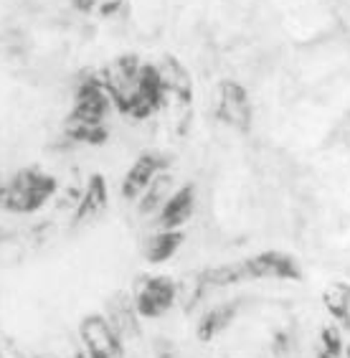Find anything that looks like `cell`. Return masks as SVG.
Returning <instances> with one entry per match:
<instances>
[{"label":"cell","instance_id":"18","mask_svg":"<svg viewBox=\"0 0 350 358\" xmlns=\"http://www.w3.org/2000/svg\"><path fill=\"white\" fill-rule=\"evenodd\" d=\"M165 186H168V176H165V173H160L158 178L150 183V188H147V196H145L143 203H140V211H143V214H150V211H155V206L163 201V188Z\"/></svg>","mask_w":350,"mask_h":358},{"label":"cell","instance_id":"2","mask_svg":"<svg viewBox=\"0 0 350 358\" xmlns=\"http://www.w3.org/2000/svg\"><path fill=\"white\" fill-rule=\"evenodd\" d=\"M110 94L102 82L96 79H84L76 90L74 107L66 120V135L76 143L84 145H102L107 143V112H110Z\"/></svg>","mask_w":350,"mask_h":358},{"label":"cell","instance_id":"20","mask_svg":"<svg viewBox=\"0 0 350 358\" xmlns=\"http://www.w3.org/2000/svg\"><path fill=\"white\" fill-rule=\"evenodd\" d=\"M345 358H350V343L345 345Z\"/></svg>","mask_w":350,"mask_h":358},{"label":"cell","instance_id":"19","mask_svg":"<svg viewBox=\"0 0 350 358\" xmlns=\"http://www.w3.org/2000/svg\"><path fill=\"white\" fill-rule=\"evenodd\" d=\"M158 358H175V353H173L170 348H163V351L158 353Z\"/></svg>","mask_w":350,"mask_h":358},{"label":"cell","instance_id":"8","mask_svg":"<svg viewBox=\"0 0 350 358\" xmlns=\"http://www.w3.org/2000/svg\"><path fill=\"white\" fill-rule=\"evenodd\" d=\"M158 69H160V79H163L165 107H170V110L175 112L173 117H183V122H188L191 107H193L191 74H188V69L175 59V56H163V62L158 64Z\"/></svg>","mask_w":350,"mask_h":358},{"label":"cell","instance_id":"22","mask_svg":"<svg viewBox=\"0 0 350 358\" xmlns=\"http://www.w3.org/2000/svg\"><path fill=\"white\" fill-rule=\"evenodd\" d=\"M0 196H3V186H0Z\"/></svg>","mask_w":350,"mask_h":358},{"label":"cell","instance_id":"4","mask_svg":"<svg viewBox=\"0 0 350 358\" xmlns=\"http://www.w3.org/2000/svg\"><path fill=\"white\" fill-rule=\"evenodd\" d=\"M213 115L219 122L236 132L247 135L254 122V107H251V96L247 87L233 79H224L216 87V104H213Z\"/></svg>","mask_w":350,"mask_h":358},{"label":"cell","instance_id":"14","mask_svg":"<svg viewBox=\"0 0 350 358\" xmlns=\"http://www.w3.org/2000/svg\"><path fill=\"white\" fill-rule=\"evenodd\" d=\"M110 323L115 325V331L122 338L140 336V315L135 310V300L127 297L124 292L115 295V300H110Z\"/></svg>","mask_w":350,"mask_h":358},{"label":"cell","instance_id":"12","mask_svg":"<svg viewBox=\"0 0 350 358\" xmlns=\"http://www.w3.org/2000/svg\"><path fill=\"white\" fill-rule=\"evenodd\" d=\"M236 315H239V305L236 303L216 305V308H211V310H206L203 315H200L196 333H198V338L203 341V343H211L213 338H219L221 333L231 328V323L236 320Z\"/></svg>","mask_w":350,"mask_h":358},{"label":"cell","instance_id":"10","mask_svg":"<svg viewBox=\"0 0 350 358\" xmlns=\"http://www.w3.org/2000/svg\"><path fill=\"white\" fill-rule=\"evenodd\" d=\"M193 208H196V186L186 183V186L175 188L163 203V208H160V229H180L183 224L191 221Z\"/></svg>","mask_w":350,"mask_h":358},{"label":"cell","instance_id":"3","mask_svg":"<svg viewBox=\"0 0 350 358\" xmlns=\"http://www.w3.org/2000/svg\"><path fill=\"white\" fill-rule=\"evenodd\" d=\"M56 178L51 173L41 171V168H23L3 186V196L0 203L10 211V214H36L46 206L48 201L56 196Z\"/></svg>","mask_w":350,"mask_h":358},{"label":"cell","instance_id":"9","mask_svg":"<svg viewBox=\"0 0 350 358\" xmlns=\"http://www.w3.org/2000/svg\"><path fill=\"white\" fill-rule=\"evenodd\" d=\"M165 166H168L165 158H160L155 152H143V155L127 168V173H124L122 199H127V201L140 199V196L150 188L152 180L158 178L160 173H165Z\"/></svg>","mask_w":350,"mask_h":358},{"label":"cell","instance_id":"6","mask_svg":"<svg viewBox=\"0 0 350 358\" xmlns=\"http://www.w3.org/2000/svg\"><path fill=\"white\" fill-rule=\"evenodd\" d=\"M244 275L249 280H279V282H300L305 277L302 264L297 262L295 255L282 249H264L259 255H251L241 259Z\"/></svg>","mask_w":350,"mask_h":358},{"label":"cell","instance_id":"21","mask_svg":"<svg viewBox=\"0 0 350 358\" xmlns=\"http://www.w3.org/2000/svg\"><path fill=\"white\" fill-rule=\"evenodd\" d=\"M74 358H87V356H84V353H76V356Z\"/></svg>","mask_w":350,"mask_h":358},{"label":"cell","instance_id":"5","mask_svg":"<svg viewBox=\"0 0 350 358\" xmlns=\"http://www.w3.org/2000/svg\"><path fill=\"white\" fill-rule=\"evenodd\" d=\"M79 338L87 358H124V338L115 331L107 315H84L79 320Z\"/></svg>","mask_w":350,"mask_h":358},{"label":"cell","instance_id":"1","mask_svg":"<svg viewBox=\"0 0 350 358\" xmlns=\"http://www.w3.org/2000/svg\"><path fill=\"white\" fill-rule=\"evenodd\" d=\"M102 84L117 112L132 120H147L165 107L160 69L143 64L135 54H122L104 69Z\"/></svg>","mask_w":350,"mask_h":358},{"label":"cell","instance_id":"17","mask_svg":"<svg viewBox=\"0 0 350 358\" xmlns=\"http://www.w3.org/2000/svg\"><path fill=\"white\" fill-rule=\"evenodd\" d=\"M124 0H74L76 10H82L84 15H94V18H107L115 15L122 8Z\"/></svg>","mask_w":350,"mask_h":358},{"label":"cell","instance_id":"7","mask_svg":"<svg viewBox=\"0 0 350 358\" xmlns=\"http://www.w3.org/2000/svg\"><path fill=\"white\" fill-rule=\"evenodd\" d=\"M135 310L143 320H155L170 313L178 303V285L168 275L143 277L135 289Z\"/></svg>","mask_w":350,"mask_h":358},{"label":"cell","instance_id":"16","mask_svg":"<svg viewBox=\"0 0 350 358\" xmlns=\"http://www.w3.org/2000/svg\"><path fill=\"white\" fill-rule=\"evenodd\" d=\"M345 356V341H343V331L333 325H323L320 328V351L317 358H343Z\"/></svg>","mask_w":350,"mask_h":358},{"label":"cell","instance_id":"15","mask_svg":"<svg viewBox=\"0 0 350 358\" xmlns=\"http://www.w3.org/2000/svg\"><path fill=\"white\" fill-rule=\"evenodd\" d=\"M183 241H186V234L180 229H163V231L150 236L147 247H145V259L150 264H165L170 257L178 255Z\"/></svg>","mask_w":350,"mask_h":358},{"label":"cell","instance_id":"13","mask_svg":"<svg viewBox=\"0 0 350 358\" xmlns=\"http://www.w3.org/2000/svg\"><path fill=\"white\" fill-rule=\"evenodd\" d=\"M323 305L337 328L350 331V282L345 280L330 282L323 292Z\"/></svg>","mask_w":350,"mask_h":358},{"label":"cell","instance_id":"11","mask_svg":"<svg viewBox=\"0 0 350 358\" xmlns=\"http://www.w3.org/2000/svg\"><path fill=\"white\" fill-rule=\"evenodd\" d=\"M107 203H110V188H107V178L102 173H92L89 180H87V188H84L82 199H79V206H76L74 221L76 224H87V221H94L107 211Z\"/></svg>","mask_w":350,"mask_h":358}]
</instances>
